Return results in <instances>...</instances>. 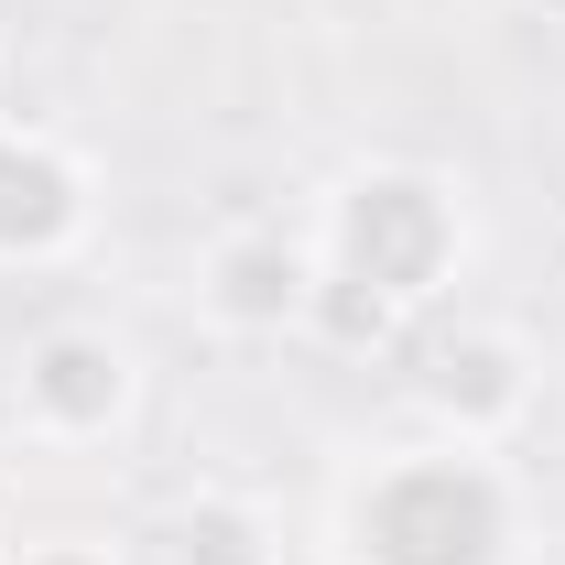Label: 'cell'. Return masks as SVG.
Here are the masks:
<instances>
[{
    "mask_svg": "<svg viewBox=\"0 0 565 565\" xmlns=\"http://www.w3.org/2000/svg\"><path fill=\"white\" fill-rule=\"evenodd\" d=\"M131 392H141V370H131V349L109 327H44L22 349V424L55 435V446L120 435L131 424Z\"/></svg>",
    "mask_w": 565,
    "mask_h": 565,
    "instance_id": "obj_3",
    "label": "cell"
},
{
    "mask_svg": "<svg viewBox=\"0 0 565 565\" xmlns=\"http://www.w3.org/2000/svg\"><path fill=\"white\" fill-rule=\"evenodd\" d=\"M196 305H207L228 338H294L316 316V239H282V228H228V239H207Z\"/></svg>",
    "mask_w": 565,
    "mask_h": 565,
    "instance_id": "obj_4",
    "label": "cell"
},
{
    "mask_svg": "<svg viewBox=\"0 0 565 565\" xmlns=\"http://www.w3.org/2000/svg\"><path fill=\"white\" fill-rule=\"evenodd\" d=\"M359 565H500L511 555V490L479 446H403L349 490Z\"/></svg>",
    "mask_w": 565,
    "mask_h": 565,
    "instance_id": "obj_1",
    "label": "cell"
},
{
    "mask_svg": "<svg viewBox=\"0 0 565 565\" xmlns=\"http://www.w3.org/2000/svg\"><path fill=\"white\" fill-rule=\"evenodd\" d=\"M174 565H282V533L250 490H196L174 511Z\"/></svg>",
    "mask_w": 565,
    "mask_h": 565,
    "instance_id": "obj_7",
    "label": "cell"
},
{
    "mask_svg": "<svg viewBox=\"0 0 565 565\" xmlns=\"http://www.w3.org/2000/svg\"><path fill=\"white\" fill-rule=\"evenodd\" d=\"M533 11H555V22H565V0H533Z\"/></svg>",
    "mask_w": 565,
    "mask_h": 565,
    "instance_id": "obj_11",
    "label": "cell"
},
{
    "mask_svg": "<svg viewBox=\"0 0 565 565\" xmlns=\"http://www.w3.org/2000/svg\"><path fill=\"white\" fill-rule=\"evenodd\" d=\"M87 239V163L44 131H0V262H55Z\"/></svg>",
    "mask_w": 565,
    "mask_h": 565,
    "instance_id": "obj_6",
    "label": "cell"
},
{
    "mask_svg": "<svg viewBox=\"0 0 565 565\" xmlns=\"http://www.w3.org/2000/svg\"><path fill=\"white\" fill-rule=\"evenodd\" d=\"M457 262H468V207H457L446 174H424V163H359L349 185L327 196L316 273L370 282L392 305H424V294L457 282Z\"/></svg>",
    "mask_w": 565,
    "mask_h": 565,
    "instance_id": "obj_2",
    "label": "cell"
},
{
    "mask_svg": "<svg viewBox=\"0 0 565 565\" xmlns=\"http://www.w3.org/2000/svg\"><path fill=\"white\" fill-rule=\"evenodd\" d=\"M414 392H424V414L446 424V446H490V435H511L533 414V349L511 327H457V338H435Z\"/></svg>",
    "mask_w": 565,
    "mask_h": 565,
    "instance_id": "obj_5",
    "label": "cell"
},
{
    "mask_svg": "<svg viewBox=\"0 0 565 565\" xmlns=\"http://www.w3.org/2000/svg\"><path fill=\"white\" fill-rule=\"evenodd\" d=\"M11 555H22V544H11V533H0V565H11Z\"/></svg>",
    "mask_w": 565,
    "mask_h": 565,
    "instance_id": "obj_10",
    "label": "cell"
},
{
    "mask_svg": "<svg viewBox=\"0 0 565 565\" xmlns=\"http://www.w3.org/2000/svg\"><path fill=\"white\" fill-rule=\"evenodd\" d=\"M11 565H120L109 544H87V533H55V544H22Z\"/></svg>",
    "mask_w": 565,
    "mask_h": 565,
    "instance_id": "obj_9",
    "label": "cell"
},
{
    "mask_svg": "<svg viewBox=\"0 0 565 565\" xmlns=\"http://www.w3.org/2000/svg\"><path fill=\"white\" fill-rule=\"evenodd\" d=\"M392 316H403L392 294H370V282H338V273H316V316H305V327H327L338 349H381V338H392Z\"/></svg>",
    "mask_w": 565,
    "mask_h": 565,
    "instance_id": "obj_8",
    "label": "cell"
}]
</instances>
